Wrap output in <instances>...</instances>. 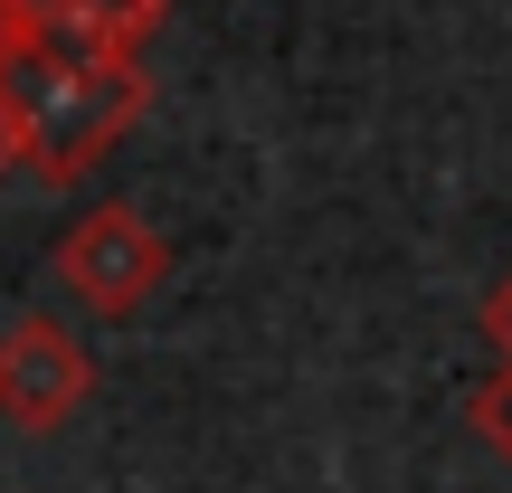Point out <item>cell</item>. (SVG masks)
I'll return each instance as SVG.
<instances>
[{
  "mask_svg": "<svg viewBox=\"0 0 512 493\" xmlns=\"http://www.w3.org/2000/svg\"><path fill=\"white\" fill-rule=\"evenodd\" d=\"M475 427H484V437H494L503 456H512V370H503V380H484V389H475Z\"/></svg>",
  "mask_w": 512,
  "mask_h": 493,
  "instance_id": "5",
  "label": "cell"
},
{
  "mask_svg": "<svg viewBox=\"0 0 512 493\" xmlns=\"http://www.w3.org/2000/svg\"><path fill=\"white\" fill-rule=\"evenodd\" d=\"M484 342H494V351H503V370H512V275L484 294Z\"/></svg>",
  "mask_w": 512,
  "mask_h": 493,
  "instance_id": "7",
  "label": "cell"
},
{
  "mask_svg": "<svg viewBox=\"0 0 512 493\" xmlns=\"http://www.w3.org/2000/svg\"><path fill=\"white\" fill-rule=\"evenodd\" d=\"M19 38H29V10H19V0H0V67H10Z\"/></svg>",
  "mask_w": 512,
  "mask_h": 493,
  "instance_id": "8",
  "label": "cell"
},
{
  "mask_svg": "<svg viewBox=\"0 0 512 493\" xmlns=\"http://www.w3.org/2000/svg\"><path fill=\"white\" fill-rule=\"evenodd\" d=\"M57 275H67V294L76 304H95V313H143L152 294H162V275H171V238L143 219V209H124V200H105V209H86V219L57 238Z\"/></svg>",
  "mask_w": 512,
  "mask_h": 493,
  "instance_id": "2",
  "label": "cell"
},
{
  "mask_svg": "<svg viewBox=\"0 0 512 493\" xmlns=\"http://www.w3.org/2000/svg\"><path fill=\"white\" fill-rule=\"evenodd\" d=\"M86 399H95V361H86V342H76L67 323H48V313L0 323V418H10L19 437L67 427Z\"/></svg>",
  "mask_w": 512,
  "mask_h": 493,
  "instance_id": "3",
  "label": "cell"
},
{
  "mask_svg": "<svg viewBox=\"0 0 512 493\" xmlns=\"http://www.w3.org/2000/svg\"><path fill=\"white\" fill-rule=\"evenodd\" d=\"M10 171H29V133H19V95H10V76H0V181Z\"/></svg>",
  "mask_w": 512,
  "mask_h": 493,
  "instance_id": "6",
  "label": "cell"
},
{
  "mask_svg": "<svg viewBox=\"0 0 512 493\" xmlns=\"http://www.w3.org/2000/svg\"><path fill=\"white\" fill-rule=\"evenodd\" d=\"M10 95H19V133H29V171L38 181H86L114 143L152 114V76L143 57H86V48H10Z\"/></svg>",
  "mask_w": 512,
  "mask_h": 493,
  "instance_id": "1",
  "label": "cell"
},
{
  "mask_svg": "<svg viewBox=\"0 0 512 493\" xmlns=\"http://www.w3.org/2000/svg\"><path fill=\"white\" fill-rule=\"evenodd\" d=\"M38 48H86V57H143L162 38L171 0H19Z\"/></svg>",
  "mask_w": 512,
  "mask_h": 493,
  "instance_id": "4",
  "label": "cell"
}]
</instances>
